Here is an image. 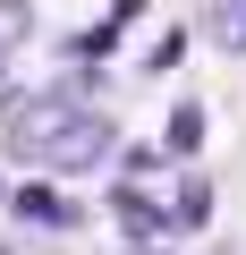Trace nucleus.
<instances>
[{
    "instance_id": "f03ea898",
    "label": "nucleus",
    "mask_w": 246,
    "mask_h": 255,
    "mask_svg": "<svg viewBox=\"0 0 246 255\" xmlns=\"http://www.w3.org/2000/svg\"><path fill=\"white\" fill-rule=\"evenodd\" d=\"M17 221H34V230H77V204L34 179V187H17Z\"/></svg>"
},
{
    "instance_id": "7ed1b4c3",
    "label": "nucleus",
    "mask_w": 246,
    "mask_h": 255,
    "mask_svg": "<svg viewBox=\"0 0 246 255\" xmlns=\"http://www.w3.org/2000/svg\"><path fill=\"white\" fill-rule=\"evenodd\" d=\"M110 213H119V221H128L136 238H162V230H170V213H162V204H153L145 187H119V196H110Z\"/></svg>"
},
{
    "instance_id": "6e6552de",
    "label": "nucleus",
    "mask_w": 246,
    "mask_h": 255,
    "mask_svg": "<svg viewBox=\"0 0 246 255\" xmlns=\"http://www.w3.org/2000/svg\"><path fill=\"white\" fill-rule=\"evenodd\" d=\"M178 51H187V34H178V26H170V34H162V43H153V51H145V77H153V68H178Z\"/></svg>"
},
{
    "instance_id": "0eeeda50",
    "label": "nucleus",
    "mask_w": 246,
    "mask_h": 255,
    "mask_svg": "<svg viewBox=\"0 0 246 255\" xmlns=\"http://www.w3.org/2000/svg\"><path fill=\"white\" fill-rule=\"evenodd\" d=\"M26 34H34V0H0V60H9Z\"/></svg>"
},
{
    "instance_id": "9d476101",
    "label": "nucleus",
    "mask_w": 246,
    "mask_h": 255,
    "mask_svg": "<svg viewBox=\"0 0 246 255\" xmlns=\"http://www.w3.org/2000/svg\"><path fill=\"white\" fill-rule=\"evenodd\" d=\"M0 255H9V247H0Z\"/></svg>"
},
{
    "instance_id": "20e7f679",
    "label": "nucleus",
    "mask_w": 246,
    "mask_h": 255,
    "mask_svg": "<svg viewBox=\"0 0 246 255\" xmlns=\"http://www.w3.org/2000/svg\"><path fill=\"white\" fill-rule=\"evenodd\" d=\"M195 145H204V102H178V111H170V128H162V153H178V162H187Z\"/></svg>"
},
{
    "instance_id": "423d86ee",
    "label": "nucleus",
    "mask_w": 246,
    "mask_h": 255,
    "mask_svg": "<svg viewBox=\"0 0 246 255\" xmlns=\"http://www.w3.org/2000/svg\"><path fill=\"white\" fill-rule=\"evenodd\" d=\"M204 221H212V187H204V179H187V187H178V204H170V230H204Z\"/></svg>"
},
{
    "instance_id": "f257e3e1",
    "label": "nucleus",
    "mask_w": 246,
    "mask_h": 255,
    "mask_svg": "<svg viewBox=\"0 0 246 255\" xmlns=\"http://www.w3.org/2000/svg\"><path fill=\"white\" fill-rule=\"evenodd\" d=\"M9 145L43 170H102L119 128L102 111H77L68 94H34V102H9Z\"/></svg>"
},
{
    "instance_id": "1a4fd4ad",
    "label": "nucleus",
    "mask_w": 246,
    "mask_h": 255,
    "mask_svg": "<svg viewBox=\"0 0 246 255\" xmlns=\"http://www.w3.org/2000/svg\"><path fill=\"white\" fill-rule=\"evenodd\" d=\"M136 255H153V247H136Z\"/></svg>"
},
{
    "instance_id": "39448f33",
    "label": "nucleus",
    "mask_w": 246,
    "mask_h": 255,
    "mask_svg": "<svg viewBox=\"0 0 246 255\" xmlns=\"http://www.w3.org/2000/svg\"><path fill=\"white\" fill-rule=\"evenodd\" d=\"M204 26H212L221 51H246V0H212V17H204Z\"/></svg>"
}]
</instances>
